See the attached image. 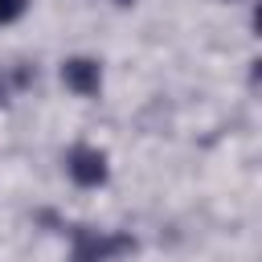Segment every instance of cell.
Wrapping results in <instances>:
<instances>
[{
    "label": "cell",
    "mask_w": 262,
    "mask_h": 262,
    "mask_svg": "<svg viewBox=\"0 0 262 262\" xmlns=\"http://www.w3.org/2000/svg\"><path fill=\"white\" fill-rule=\"evenodd\" d=\"M70 176L78 184H102L106 180V156L94 147H74L70 151Z\"/></svg>",
    "instance_id": "1"
},
{
    "label": "cell",
    "mask_w": 262,
    "mask_h": 262,
    "mask_svg": "<svg viewBox=\"0 0 262 262\" xmlns=\"http://www.w3.org/2000/svg\"><path fill=\"white\" fill-rule=\"evenodd\" d=\"M61 78H66V86L70 90H78V94H94L98 90V66L94 61H66V70H61Z\"/></svg>",
    "instance_id": "2"
},
{
    "label": "cell",
    "mask_w": 262,
    "mask_h": 262,
    "mask_svg": "<svg viewBox=\"0 0 262 262\" xmlns=\"http://www.w3.org/2000/svg\"><path fill=\"white\" fill-rule=\"evenodd\" d=\"M25 12V0H0V25H8V20H16Z\"/></svg>",
    "instance_id": "3"
}]
</instances>
